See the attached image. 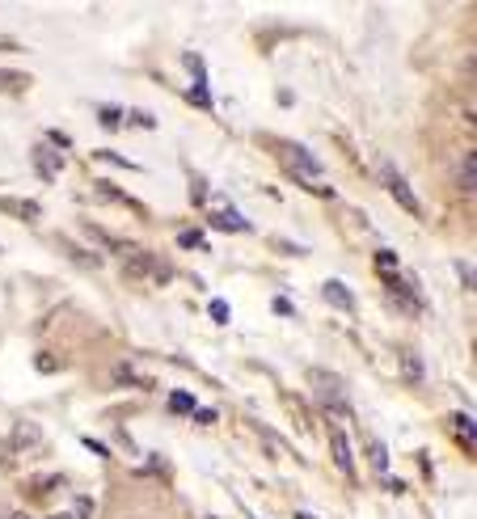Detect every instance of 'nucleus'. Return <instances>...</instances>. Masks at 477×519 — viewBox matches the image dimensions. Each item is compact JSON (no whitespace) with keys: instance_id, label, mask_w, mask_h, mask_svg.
<instances>
[{"instance_id":"1","label":"nucleus","mask_w":477,"mask_h":519,"mask_svg":"<svg viewBox=\"0 0 477 519\" xmlns=\"http://www.w3.org/2000/svg\"><path fill=\"white\" fill-rule=\"evenodd\" d=\"M309 380H313V389H317V397H321V406H326L330 414H338V418H351L347 389H342V380H338L334 372H321V368H313V372H309Z\"/></svg>"},{"instance_id":"2","label":"nucleus","mask_w":477,"mask_h":519,"mask_svg":"<svg viewBox=\"0 0 477 519\" xmlns=\"http://www.w3.org/2000/svg\"><path fill=\"white\" fill-rule=\"evenodd\" d=\"M380 177H385V190H389V194H393V199H397V203L410 211V215H423V203H419V194L410 190V182H406V177H402L393 165H380Z\"/></svg>"},{"instance_id":"3","label":"nucleus","mask_w":477,"mask_h":519,"mask_svg":"<svg viewBox=\"0 0 477 519\" xmlns=\"http://www.w3.org/2000/svg\"><path fill=\"white\" fill-rule=\"evenodd\" d=\"M385 287H389V296H393L406 313H414V317H419V313L427 308V304H423V296H419V283H414L410 275H389V279H385Z\"/></svg>"},{"instance_id":"4","label":"nucleus","mask_w":477,"mask_h":519,"mask_svg":"<svg viewBox=\"0 0 477 519\" xmlns=\"http://www.w3.org/2000/svg\"><path fill=\"white\" fill-rule=\"evenodd\" d=\"M397 359H402V376H406V384H423V380H427V363H423V355H419L414 346H402V351H397Z\"/></svg>"},{"instance_id":"5","label":"nucleus","mask_w":477,"mask_h":519,"mask_svg":"<svg viewBox=\"0 0 477 519\" xmlns=\"http://www.w3.org/2000/svg\"><path fill=\"white\" fill-rule=\"evenodd\" d=\"M330 452H334V465L347 473V477H355V461H351V444H347V435L338 431V427H330Z\"/></svg>"},{"instance_id":"6","label":"nucleus","mask_w":477,"mask_h":519,"mask_svg":"<svg viewBox=\"0 0 477 519\" xmlns=\"http://www.w3.org/2000/svg\"><path fill=\"white\" fill-rule=\"evenodd\" d=\"M30 156H34V169H38V177H42V182H55V177H59L63 156H51V148H42V144H38Z\"/></svg>"},{"instance_id":"7","label":"nucleus","mask_w":477,"mask_h":519,"mask_svg":"<svg viewBox=\"0 0 477 519\" xmlns=\"http://www.w3.org/2000/svg\"><path fill=\"white\" fill-rule=\"evenodd\" d=\"M321 296H326L334 308H342V313H355V296H351V287H347V283H338V279H326Z\"/></svg>"},{"instance_id":"8","label":"nucleus","mask_w":477,"mask_h":519,"mask_svg":"<svg viewBox=\"0 0 477 519\" xmlns=\"http://www.w3.org/2000/svg\"><path fill=\"white\" fill-rule=\"evenodd\" d=\"M211 224H216V228H224V232H249V220H241L233 203H228V207H216Z\"/></svg>"},{"instance_id":"9","label":"nucleus","mask_w":477,"mask_h":519,"mask_svg":"<svg viewBox=\"0 0 477 519\" xmlns=\"http://www.w3.org/2000/svg\"><path fill=\"white\" fill-rule=\"evenodd\" d=\"M42 444V427L38 423H17L13 427V448H38Z\"/></svg>"},{"instance_id":"10","label":"nucleus","mask_w":477,"mask_h":519,"mask_svg":"<svg viewBox=\"0 0 477 519\" xmlns=\"http://www.w3.org/2000/svg\"><path fill=\"white\" fill-rule=\"evenodd\" d=\"M292 161H296V165H300V169H304V173H313V177H317V173H321V161H317V156H313V152H309V148H300V144H296V148H292Z\"/></svg>"},{"instance_id":"11","label":"nucleus","mask_w":477,"mask_h":519,"mask_svg":"<svg viewBox=\"0 0 477 519\" xmlns=\"http://www.w3.org/2000/svg\"><path fill=\"white\" fill-rule=\"evenodd\" d=\"M59 249H63L68 258H76L80 266H101V258H97V254H80V249H76V245H72L68 237H59Z\"/></svg>"},{"instance_id":"12","label":"nucleus","mask_w":477,"mask_h":519,"mask_svg":"<svg viewBox=\"0 0 477 519\" xmlns=\"http://www.w3.org/2000/svg\"><path fill=\"white\" fill-rule=\"evenodd\" d=\"M473 177H477V156L465 152V165H461V190H465V194H473V186H477Z\"/></svg>"},{"instance_id":"13","label":"nucleus","mask_w":477,"mask_h":519,"mask_svg":"<svg viewBox=\"0 0 477 519\" xmlns=\"http://www.w3.org/2000/svg\"><path fill=\"white\" fill-rule=\"evenodd\" d=\"M368 456H372V465H376V469H380V473H385V469H389V448H385V444H380V439H368Z\"/></svg>"},{"instance_id":"14","label":"nucleus","mask_w":477,"mask_h":519,"mask_svg":"<svg viewBox=\"0 0 477 519\" xmlns=\"http://www.w3.org/2000/svg\"><path fill=\"white\" fill-rule=\"evenodd\" d=\"M169 410L173 414H194V397L190 393H169Z\"/></svg>"},{"instance_id":"15","label":"nucleus","mask_w":477,"mask_h":519,"mask_svg":"<svg viewBox=\"0 0 477 519\" xmlns=\"http://www.w3.org/2000/svg\"><path fill=\"white\" fill-rule=\"evenodd\" d=\"M178 245H182V249H207V237H203V232H182Z\"/></svg>"},{"instance_id":"16","label":"nucleus","mask_w":477,"mask_h":519,"mask_svg":"<svg viewBox=\"0 0 477 519\" xmlns=\"http://www.w3.org/2000/svg\"><path fill=\"white\" fill-rule=\"evenodd\" d=\"M452 423H457V431L465 435V444H473V418H469V414H452Z\"/></svg>"},{"instance_id":"17","label":"nucleus","mask_w":477,"mask_h":519,"mask_svg":"<svg viewBox=\"0 0 477 519\" xmlns=\"http://www.w3.org/2000/svg\"><path fill=\"white\" fill-rule=\"evenodd\" d=\"M376 266H380V270H389V275H393V270H397V258H393V254H389V249H380V254H376Z\"/></svg>"},{"instance_id":"18","label":"nucleus","mask_w":477,"mask_h":519,"mask_svg":"<svg viewBox=\"0 0 477 519\" xmlns=\"http://www.w3.org/2000/svg\"><path fill=\"white\" fill-rule=\"evenodd\" d=\"M190 199H194V203H203V199H207V182H203V177H194V182H190Z\"/></svg>"},{"instance_id":"19","label":"nucleus","mask_w":477,"mask_h":519,"mask_svg":"<svg viewBox=\"0 0 477 519\" xmlns=\"http://www.w3.org/2000/svg\"><path fill=\"white\" fill-rule=\"evenodd\" d=\"M211 317H216V321H228V317H233V308H228L224 300H211Z\"/></svg>"},{"instance_id":"20","label":"nucleus","mask_w":477,"mask_h":519,"mask_svg":"<svg viewBox=\"0 0 477 519\" xmlns=\"http://www.w3.org/2000/svg\"><path fill=\"white\" fill-rule=\"evenodd\" d=\"M457 275H461L465 287H473V266H469V262H457Z\"/></svg>"},{"instance_id":"21","label":"nucleus","mask_w":477,"mask_h":519,"mask_svg":"<svg viewBox=\"0 0 477 519\" xmlns=\"http://www.w3.org/2000/svg\"><path fill=\"white\" fill-rule=\"evenodd\" d=\"M118 114H123V110H114V106H106V110H101V123H106V127H118Z\"/></svg>"},{"instance_id":"22","label":"nucleus","mask_w":477,"mask_h":519,"mask_svg":"<svg viewBox=\"0 0 477 519\" xmlns=\"http://www.w3.org/2000/svg\"><path fill=\"white\" fill-rule=\"evenodd\" d=\"M194 423H203V427H211V423H216V410H194Z\"/></svg>"},{"instance_id":"23","label":"nucleus","mask_w":477,"mask_h":519,"mask_svg":"<svg viewBox=\"0 0 477 519\" xmlns=\"http://www.w3.org/2000/svg\"><path fill=\"white\" fill-rule=\"evenodd\" d=\"M85 448H89V452H93V456H101V461H106V456H110V452H106V444H97V439H85Z\"/></svg>"},{"instance_id":"24","label":"nucleus","mask_w":477,"mask_h":519,"mask_svg":"<svg viewBox=\"0 0 477 519\" xmlns=\"http://www.w3.org/2000/svg\"><path fill=\"white\" fill-rule=\"evenodd\" d=\"M296 519H317V515H309V511H296Z\"/></svg>"},{"instance_id":"25","label":"nucleus","mask_w":477,"mask_h":519,"mask_svg":"<svg viewBox=\"0 0 477 519\" xmlns=\"http://www.w3.org/2000/svg\"><path fill=\"white\" fill-rule=\"evenodd\" d=\"M51 519H72V515H51Z\"/></svg>"},{"instance_id":"26","label":"nucleus","mask_w":477,"mask_h":519,"mask_svg":"<svg viewBox=\"0 0 477 519\" xmlns=\"http://www.w3.org/2000/svg\"><path fill=\"white\" fill-rule=\"evenodd\" d=\"M8 519H25V515H8Z\"/></svg>"}]
</instances>
